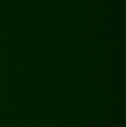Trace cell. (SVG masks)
Here are the masks:
<instances>
[]
</instances>
